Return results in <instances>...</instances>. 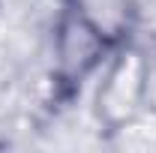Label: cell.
<instances>
[{"label":"cell","instance_id":"2","mask_svg":"<svg viewBox=\"0 0 156 153\" xmlns=\"http://www.w3.org/2000/svg\"><path fill=\"white\" fill-rule=\"evenodd\" d=\"M108 42L75 9H63L54 24V72L63 84H81L99 66Z\"/></svg>","mask_w":156,"mask_h":153},{"label":"cell","instance_id":"3","mask_svg":"<svg viewBox=\"0 0 156 153\" xmlns=\"http://www.w3.org/2000/svg\"><path fill=\"white\" fill-rule=\"evenodd\" d=\"M69 6L108 45L123 39L135 24V3L132 0H69Z\"/></svg>","mask_w":156,"mask_h":153},{"label":"cell","instance_id":"1","mask_svg":"<svg viewBox=\"0 0 156 153\" xmlns=\"http://www.w3.org/2000/svg\"><path fill=\"white\" fill-rule=\"evenodd\" d=\"M147 93H150L147 57L141 54V48L126 45L114 57V63L108 66V72H105V78H102V84L96 90L99 123H105L108 129L129 126L141 114Z\"/></svg>","mask_w":156,"mask_h":153}]
</instances>
